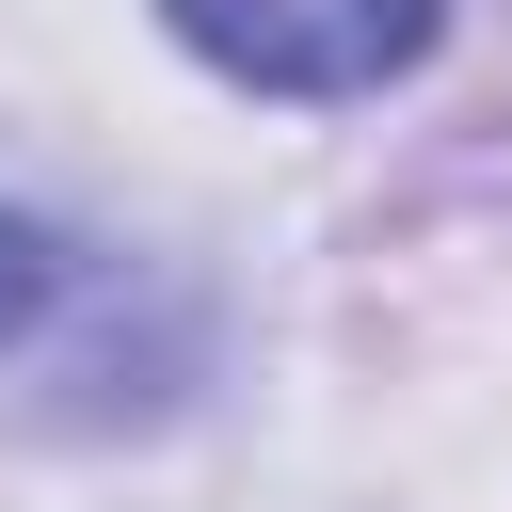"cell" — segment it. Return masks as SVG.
I'll return each instance as SVG.
<instances>
[{"mask_svg": "<svg viewBox=\"0 0 512 512\" xmlns=\"http://www.w3.org/2000/svg\"><path fill=\"white\" fill-rule=\"evenodd\" d=\"M160 16H176V48H208L256 96H384L448 32V0H160Z\"/></svg>", "mask_w": 512, "mask_h": 512, "instance_id": "6da1fadb", "label": "cell"}, {"mask_svg": "<svg viewBox=\"0 0 512 512\" xmlns=\"http://www.w3.org/2000/svg\"><path fill=\"white\" fill-rule=\"evenodd\" d=\"M48 288H64V240H48V224H16V208H0V352H16V336H32V320H48Z\"/></svg>", "mask_w": 512, "mask_h": 512, "instance_id": "7a4b0ae2", "label": "cell"}]
</instances>
